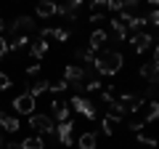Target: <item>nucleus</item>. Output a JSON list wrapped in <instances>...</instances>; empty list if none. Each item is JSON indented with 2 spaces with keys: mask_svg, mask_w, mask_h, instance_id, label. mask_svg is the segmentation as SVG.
Instances as JSON below:
<instances>
[{
  "mask_svg": "<svg viewBox=\"0 0 159 149\" xmlns=\"http://www.w3.org/2000/svg\"><path fill=\"white\" fill-rule=\"evenodd\" d=\"M29 128H34V136H48V133L56 131L53 120L48 115H40V112H32L29 115Z\"/></svg>",
  "mask_w": 159,
  "mask_h": 149,
  "instance_id": "nucleus-2",
  "label": "nucleus"
},
{
  "mask_svg": "<svg viewBox=\"0 0 159 149\" xmlns=\"http://www.w3.org/2000/svg\"><path fill=\"white\" fill-rule=\"evenodd\" d=\"M8 88H11V77L6 72H0V91H8Z\"/></svg>",
  "mask_w": 159,
  "mask_h": 149,
  "instance_id": "nucleus-30",
  "label": "nucleus"
},
{
  "mask_svg": "<svg viewBox=\"0 0 159 149\" xmlns=\"http://www.w3.org/2000/svg\"><path fill=\"white\" fill-rule=\"evenodd\" d=\"M72 37V27L69 29H61V27H45L43 32H40V40H69Z\"/></svg>",
  "mask_w": 159,
  "mask_h": 149,
  "instance_id": "nucleus-6",
  "label": "nucleus"
},
{
  "mask_svg": "<svg viewBox=\"0 0 159 149\" xmlns=\"http://www.w3.org/2000/svg\"><path fill=\"white\" fill-rule=\"evenodd\" d=\"M109 27H111V37H114V40L122 43L127 37V29H125V24L119 22V19H109Z\"/></svg>",
  "mask_w": 159,
  "mask_h": 149,
  "instance_id": "nucleus-15",
  "label": "nucleus"
},
{
  "mask_svg": "<svg viewBox=\"0 0 159 149\" xmlns=\"http://www.w3.org/2000/svg\"><path fill=\"white\" fill-rule=\"evenodd\" d=\"M37 72H40V64H29V67H27V74H29V77L37 74Z\"/></svg>",
  "mask_w": 159,
  "mask_h": 149,
  "instance_id": "nucleus-33",
  "label": "nucleus"
},
{
  "mask_svg": "<svg viewBox=\"0 0 159 149\" xmlns=\"http://www.w3.org/2000/svg\"><path fill=\"white\" fill-rule=\"evenodd\" d=\"M125 29L135 37V35H141V32H146V16H130L127 19V24H125Z\"/></svg>",
  "mask_w": 159,
  "mask_h": 149,
  "instance_id": "nucleus-12",
  "label": "nucleus"
},
{
  "mask_svg": "<svg viewBox=\"0 0 159 149\" xmlns=\"http://www.w3.org/2000/svg\"><path fill=\"white\" fill-rule=\"evenodd\" d=\"M125 115H127V112H125V109H122V107H119V101H117V99H114V101L109 104V115H106V117H111L114 123H119V120H122V117H125Z\"/></svg>",
  "mask_w": 159,
  "mask_h": 149,
  "instance_id": "nucleus-21",
  "label": "nucleus"
},
{
  "mask_svg": "<svg viewBox=\"0 0 159 149\" xmlns=\"http://www.w3.org/2000/svg\"><path fill=\"white\" fill-rule=\"evenodd\" d=\"M27 46H29V37H27V35H21L19 40L8 43V48H13V51H19V48H27Z\"/></svg>",
  "mask_w": 159,
  "mask_h": 149,
  "instance_id": "nucleus-26",
  "label": "nucleus"
},
{
  "mask_svg": "<svg viewBox=\"0 0 159 149\" xmlns=\"http://www.w3.org/2000/svg\"><path fill=\"white\" fill-rule=\"evenodd\" d=\"M8 149H19V147H16V144H8Z\"/></svg>",
  "mask_w": 159,
  "mask_h": 149,
  "instance_id": "nucleus-36",
  "label": "nucleus"
},
{
  "mask_svg": "<svg viewBox=\"0 0 159 149\" xmlns=\"http://www.w3.org/2000/svg\"><path fill=\"white\" fill-rule=\"evenodd\" d=\"M119 101V107L125 109V112H138V109L146 104V99L143 96H138V93H122V96L117 99Z\"/></svg>",
  "mask_w": 159,
  "mask_h": 149,
  "instance_id": "nucleus-5",
  "label": "nucleus"
},
{
  "mask_svg": "<svg viewBox=\"0 0 159 149\" xmlns=\"http://www.w3.org/2000/svg\"><path fill=\"white\" fill-rule=\"evenodd\" d=\"M56 3H48V0H45V3H40V6H37V16L40 19H51V16H56Z\"/></svg>",
  "mask_w": 159,
  "mask_h": 149,
  "instance_id": "nucleus-19",
  "label": "nucleus"
},
{
  "mask_svg": "<svg viewBox=\"0 0 159 149\" xmlns=\"http://www.w3.org/2000/svg\"><path fill=\"white\" fill-rule=\"evenodd\" d=\"M130 43H133V48H135V53H143V51H148V48H154V35L141 32V35H135Z\"/></svg>",
  "mask_w": 159,
  "mask_h": 149,
  "instance_id": "nucleus-9",
  "label": "nucleus"
},
{
  "mask_svg": "<svg viewBox=\"0 0 159 149\" xmlns=\"http://www.w3.org/2000/svg\"><path fill=\"white\" fill-rule=\"evenodd\" d=\"M6 53H8V40L3 37V35H0V59L6 56Z\"/></svg>",
  "mask_w": 159,
  "mask_h": 149,
  "instance_id": "nucleus-31",
  "label": "nucleus"
},
{
  "mask_svg": "<svg viewBox=\"0 0 159 149\" xmlns=\"http://www.w3.org/2000/svg\"><path fill=\"white\" fill-rule=\"evenodd\" d=\"M66 88H69V85H66V80H58V83H51V85H48V91L58 96V93H64Z\"/></svg>",
  "mask_w": 159,
  "mask_h": 149,
  "instance_id": "nucleus-25",
  "label": "nucleus"
},
{
  "mask_svg": "<svg viewBox=\"0 0 159 149\" xmlns=\"http://www.w3.org/2000/svg\"><path fill=\"white\" fill-rule=\"evenodd\" d=\"M56 133H58V141H61L64 147H72V144H74V123H72V120L58 123Z\"/></svg>",
  "mask_w": 159,
  "mask_h": 149,
  "instance_id": "nucleus-7",
  "label": "nucleus"
},
{
  "mask_svg": "<svg viewBox=\"0 0 159 149\" xmlns=\"http://www.w3.org/2000/svg\"><path fill=\"white\" fill-rule=\"evenodd\" d=\"M69 107H74V112H77V115H82L85 117V120H96V109H93V101L90 99H85V96H80V93H74L72 96V101H69Z\"/></svg>",
  "mask_w": 159,
  "mask_h": 149,
  "instance_id": "nucleus-3",
  "label": "nucleus"
},
{
  "mask_svg": "<svg viewBox=\"0 0 159 149\" xmlns=\"http://www.w3.org/2000/svg\"><path fill=\"white\" fill-rule=\"evenodd\" d=\"M77 59H82V61L93 64V61H96V53H93L90 48H77Z\"/></svg>",
  "mask_w": 159,
  "mask_h": 149,
  "instance_id": "nucleus-24",
  "label": "nucleus"
},
{
  "mask_svg": "<svg viewBox=\"0 0 159 149\" xmlns=\"http://www.w3.org/2000/svg\"><path fill=\"white\" fill-rule=\"evenodd\" d=\"M106 43H109V32H103V29H93V35H90V46H88V48L96 53V51H101Z\"/></svg>",
  "mask_w": 159,
  "mask_h": 149,
  "instance_id": "nucleus-11",
  "label": "nucleus"
},
{
  "mask_svg": "<svg viewBox=\"0 0 159 149\" xmlns=\"http://www.w3.org/2000/svg\"><path fill=\"white\" fill-rule=\"evenodd\" d=\"M0 149H3V136H0Z\"/></svg>",
  "mask_w": 159,
  "mask_h": 149,
  "instance_id": "nucleus-37",
  "label": "nucleus"
},
{
  "mask_svg": "<svg viewBox=\"0 0 159 149\" xmlns=\"http://www.w3.org/2000/svg\"><path fill=\"white\" fill-rule=\"evenodd\" d=\"M141 128H143V120H133V123H130V131L141 133Z\"/></svg>",
  "mask_w": 159,
  "mask_h": 149,
  "instance_id": "nucleus-32",
  "label": "nucleus"
},
{
  "mask_svg": "<svg viewBox=\"0 0 159 149\" xmlns=\"http://www.w3.org/2000/svg\"><path fill=\"white\" fill-rule=\"evenodd\" d=\"M146 96H148V99H154V96H157V85H148V93H146Z\"/></svg>",
  "mask_w": 159,
  "mask_h": 149,
  "instance_id": "nucleus-34",
  "label": "nucleus"
},
{
  "mask_svg": "<svg viewBox=\"0 0 159 149\" xmlns=\"http://www.w3.org/2000/svg\"><path fill=\"white\" fill-rule=\"evenodd\" d=\"M157 74H159V64L157 61H148V64L141 67V77H146L151 85H157Z\"/></svg>",
  "mask_w": 159,
  "mask_h": 149,
  "instance_id": "nucleus-13",
  "label": "nucleus"
},
{
  "mask_svg": "<svg viewBox=\"0 0 159 149\" xmlns=\"http://www.w3.org/2000/svg\"><path fill=\"white\" fill-rule=\"evenodd\" d=\"M29 53H32L34 59H43V56L48 53V43H45V40H40V37H37V40H34L32 46H29Z\"/></svg>",
  "mask_w": 159,
  "mask_h": 149,
  "instance_id": "nucleus-20",
  "label": "nucleus"
},
{
  "mask_svg": "<svg viewBox=\"0 0 159 149\" xmlns=\"http://www.w3.org/2000/svg\"><path fill=\"white\" fill-rule=\"evenodd\" d=\"M34 104H37V101H34L29 93H21V96H16V99L11 101V107H13L16 115H27V117H29V115L34 112Z\"/></svg>",
  "mask_w": 159,
  "mask_h": 149,
  "instance_id": "nucleus-4",
  "label": "nucleus"
},
{
  "mask_svg": "<svg viewBox=\"0 0 159 149\" xmlns=\"http://www.w3.org/2000/svg\"><path fill=\"white\" fill-rule=\"evenodd\" d=\"M103 13H106V0H96L90 6V22H103Z\"/></svg>",
  "mask_w": 159,
  "mask_h": 149,
  "instance_id": "nucleus-17",
  "label": "nucleus"
},
{
  "mask_svg": "<svg viewBox=\"0 0 159 149\" xmlns=\"http://www.w3.org/2000/svg\"><path fill=\"white\" fill-rule=\"evenodd\" d=\"M34 29V19L32 16H16L11 22V32L16 35V32H24V35H29Z\"/></svg>",
  "mask_w": 159,
  "mask_h": 149,
  "instance_id": "nucleus-8",
  "label": "nucleus"
},
{
  "mask_svg": "<svg viewBox=\"0 0 159 149\" xmlns=\"http://www.w3.org/2000/svg\"><path fill=\"white\" fill-rule=\"evenodd\" d=\"M19 149H45V141H43V136H29L19 144Z\"/></svg>",
  "mask_w": 159,
  "mask_h": 149,
  "instance_id": "nucleus-18",
  "label": "nucleus"
},
{
  "mask_svg": "<svg viewBox=\"0 0 159 149\" xmlns=\"http://www.w3.org/2000/svg\"><path fill=\"white\" fill-rule=\"evenodd\" d=\"M157 117H159V104H157V101H151V104L146 107V115H143V123H154Z\"/></svg>",
  "mask_w": 159,
  "mask_h": 149,
  "instance_id": "nucleus-23",
  "label": "nucleus"
},
{
  "mask_svg": "<svg viewBox=\"0 0 159 149\" xmlns=\"http://www.w3.org/2000/svg\"><path fill=\"white\" fill-rule=\"evenodd\" d=\"M3 29H6V22H3V19H0V35H3Z\"/></svg>",
  "mask_w": 159,
  "mask_h": 149,
  "instance_id": "nucleus-35",
  "label": "nucleus"
},
{
  "mask_svg": "<svg viewBox=\"0 0 159 149\" xmlns=\"http://www.w3.org/2000/svg\"><path fill=\"white\" fill-rule=\"evenodd\" d=\"M82 91H101V80H98V77H93V80H88L85 85H82Z\"/></svg>",
  "mask_w": 159,
  "mask_h": 149,
  "instance_id": "nucleus-28",
  "label": "nucleus"
},
{
  "mask_svg": "<svg viewBox=\"0 0 159 149\" xmlns=\"http://www.w3.org/2000/svg\"><path fill=\"white\" fill-rule=\"evenodd\" d=\"M0 128L8 133H16L19 128H21V123H19L16 115H8V112H0Z\"/></svg>",
  "mask_w": 159,
  "mask_h": 149,
  "instance_id": "nucleus-10",
  "label": "nucleus"
},
{
  "mask_svg": "<svg viewBox=\"0 0 159 149\" xmlns=\"http://www.w3.org/2000/svg\"><path fill=\"white\" fill-rule=\"evenodd\" d=\"M48 85H51V83H48V80H37V83H32V85H29V96H32V99H37L40 96V93H45L48 91Z\"/></svg>",
  "mask_w": 159,
  "mask_h": 149,
  "instance_id": "nucleus-22",
  "label": "nucleus"
},
{
  "mask_svg": "<svg viewBox=\"0 0 159 149\" xmlns=\"http://www.w3.org/2000/svg\"><path fill=\"white\" fill-rule=\"evenodd\" d=\"M96 144H98V136H96L93 131H88V133H82V136H80L77 149H96Z\"/></svg>",
  "mask_w": 159,
  "mask_h": 149,
  "instance_id": "nucleus-16",
  "label": "nucleus"
},
{
  "mask_svg": "<svg viewBox=\"0 0 159 149\" xmlns=\"http://www.w3.org/2000/svg\"><path fill=\"white\" fill-rule=\"evenodd\" d=\"M138 144H143V147L154 149V147H157V138H151V136H143V133H138Z\"/></svg>",
  "mask_w": 159,
  "mask_h": 149,
  "instance_id": "nucleus-27",
  "label": "nucleus"
},
{
  "mask_svg": "<svg viewBox=\"0 0 159 149\" xmlns=\"http://www.w3.org/2000/svg\"><path fill=\"white\" fill-rule=\"evenodd\" d=\"M125 67V56L119 51H101V56H96V61H93V69L101 74H117L119 69Z\"/></svg>",
  "mask_w": 159,
  "mask_h": 149,
  "instance_id": "nucleus-1",
  "label": "nucleus"
},
{
  "mask_svg": "<svg viewBox=\"0 0 159 149\" xmlns=\"http://www.w3.org/2000/svg\"><path fill=\"white\" fill-rule=\"evenodd\" d=\"M101 125H103V133H106V136H111V133H114V120H111V117H103Z\"/></svg>",
  "mask_w": 159,
  "mask_h": 149,
  "instance_id": "nucleus-29",
  "label": "nucleus"
},
{
  "mask_svg": "<svg viewBox=\"0 0 159 149\" xmlns=\"http://www.w3.org/2000/svg\"><path fill=\"white\" fill-rule=\"evenodd\" d=\"M51 107H53V115L58 117V123H66V120H69V104H66V101L56 99V101H53Z\"/></svg>",
  "mask_w": 159,
  "mask_h": 149,
  "instance_id": "nucleus-14",
  "label": "nucleus"
}]
</instances>
